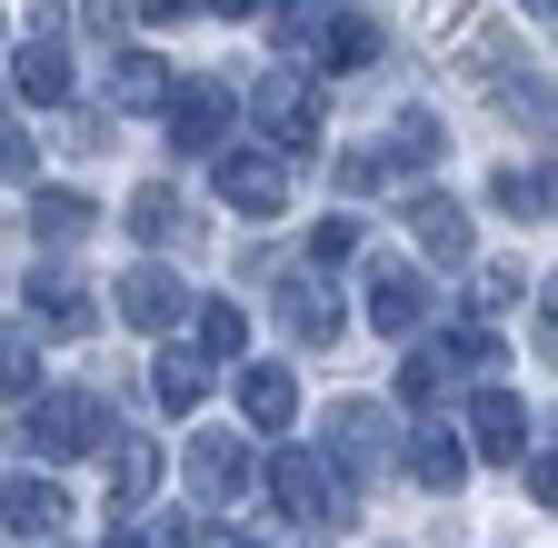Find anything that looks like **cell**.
Here are the masks:
<instances>
[{
    "mask_svg": "<svg viewBox=\"0 0 558 548\" xmlns=\"http://www.w3.org/2000/svg\"><path fill=\"white\" fill-rule=\"evenodd\" d=\"M269 499L290 519H310V528H349V519H360V489H349L319 449H279L269 459Z\"/></svg>",
    "mask_w": 558,
    "mask_h": 548,
    "instance_id": "1",
    "label": "cell"
},
{
    "mask_svg": "<svg viewBox=\"0 0 558 548\" xmlns=\"http://www.w3.org/2000/svg\"><path fill=\"white\" fill-rule=\"evenodd\" d=\"M209 180H220V210H240V220H279L290 210V160H279L269 141H220L209 150Z\"/></svg>",
    "mask_w": 558,
    "mask_h": 548,
    "instance_id": "2",
    "label": "cell"
},
{
    "mask_svg": "<svg viewBox=\"0 0 558 548\" xmlns=\"http://www.w3.org/2000/svg\"><path fill=\"white\" fill-rule=\"evenodd\" d=\"M21 449L31 459H90V449H110V409L90 399V389H60V399H40L31 389V419H21Z\"/></svg>",
    "mask_w": 558,
    "mask_h": 548,
    "instance_id": "3",
    "label": "cell"
},
{
    "mask_svg": "<svg viewBox=\"0 0 558 548\" xmlns=\"http://www.w3.org/2000/svg\"><path fill=\"white\" fill-rule=\"evenodd\" d=\"M389 409H369V399H339L329 419H319V459L339 468V478H369V468H389Z\"/></svg>",
    "mask_w": 558,
    "mask_h": 548,
    "instance_id": "4",
    "label": "cell"
},
{
    "mask_svg": "<svg viewBox=\"0 0 558 548\" xmlns=\"http://www.w3.org/2000/svg\"><path fill=\"white\" fill-rule=\"evenodd\" d=\"M230 120H240V100H230L220 81H170V90H160V130H170L180 150H199V160L230 141Z\"/></svg>",
    "mask_w": 558,
    "mask_h": 548,
    "instance_id": "5",
    "label": "cell"
},
{
    "mask_svg": "<svg viewBox=\"0 0 558 548\" xmlns=\"http://www.w3.org/2000/svg\"><path fill=\"white\" fill-rule=\"evenodd\" d=\"M250 120L269 130V150H319V90H310L300 71H269V81L250 90Z\"/></svg>",
    "mask_w": 558,
    "mask_h": 548,
    "instance_id": "6",
    "label": "cell"
},
{
    "mask_svg": "<svg viewBox=\"0 0 558 548\" xmlns=\"http://www.w3.org/2000/svg\"><path fill=\"white\" fill-rule=\"evenodd\" d=\"M180 478H190V499H209V509H230V499H250V478H259V459H250V449H240L230 429H209V439H190Z\"/></svg>",
    "mask_w": 558,
    "mask_h": 548,
    "instance_id": "7",
    "label": "cell"
},
{
    "mask_svg": "<svg viewBox=\"0 0 558 548\" xmlns=\"http://www.w3.org/2000/svg\"><path fill=\"white\" fill-rule=\"evenodd\" d=\"M399 220H409V240L429 249L439 269H459V259H469V210H459V199H439V190H409V199H399Z\"/></svg>",
    "mask_w": 558,
    "mask_h": 548,
    "instance_id": "8",
    "label": "cell"
},
{
    "mask_svg": "<svg viewBox=\"0 0 558 548\" xmlns=\"http://www.w3.org/2000/svg\"><path fill=\"white\" fill-rule=\"evenodd\" d=\"M21 290H31V319H40V329H60V339H81V329H90V280H81V269L40 259Z\"/></svg>",
    "mask_w": 558,
    "mask_h": 548,
    "instance_id": "9",
    "label": "cell"
},
{
    "mask_svg": "<svg viewBox=\"0 0 558 548\" xmlns=\"http://www.w3.org/2000/svg\"><path fill=\"white\" fill-rule=\"evenodd\" d=\"M120 319H130V329H180V319H190V290L170 280L160 259H130V280H120Z\"/></svg>",
    "mask_w": 558,
    "mask_h": 548,
    "instance_id": "10",
    "label": "cell"
},
{
    "mask_svg": "<svg viewBox=\"0 0 558 548\" xmlns=\"http://www.w3.org/2000/svg\"><path fill=\"white\" fill-rule=\"evenodd\" d=\"M360 290H369V319H379L389 339H409L418 319H429V290H418V269H409V259H369V280H360Z\"/></svg>",
    "mask_w": 558,
    "mask_h": 548,
    "instance_id": "11",
    "label": "cell"
},
{
    "mask_svg": "<svg viewBox=\"0 0 558 548\" xmlns=\"http://www.w3.org/2000/svg\"><path fill=\"white\" fill-rule=\"evenodd\" d=\"M279 319H290V339H300V350H329V339H339V300L319 290V269L279 280Z\"/></svg>",
    "mask_w": 558,
    "mask_h": 548,
    "instance_id": "12",
    "label": "cell"
},
{
    "mask_svg": "<svg viewBox=\"0 0 558 548\" xmlns=\"http://www.w3.org/2000/svg\"><path fill=\"white\" fill-rule=\"evenodd\" d=\"M240 419H250V429H290V419H300V379L269 369V360H250V369H240Z\"/></svg>",
    "mask_w": 558,
    "mask_h": 548,
    "instance_id": "13",
    "label": "cell"
},
{
    "mask_svg": "<svg viewBox=\"0 0 558 548\" xmlns=\"http://www.w3.org/2000/svg\"><path fill=\"white\" fill-rule=\"evenodd\" d=\"M0 528H21V538H60V528H70V489H50V478L0 489Z\"/></svg>",
    "mask_w": 558,
    "mask_h": 548,
    "instance_id": "14",
    "label": "cell"
},
{
    "mask_svg": "<svg viewBox=\"0 0 558 548\" xmlns=\"http://www.w3.org/2000/svg\"><path fill=\"white\" fill-rule=\"evenodd\" d=\"M469 439H478L488 459H519V449H529V409H519L509 389H478V399H469Z\"/></svg>",
    "mask_w": 558,
    "mask_h": 548,
    "instance_id": "15",
    "label": "cell"
},
{
    "mask_svg": "<svg viewBox=\"0 0 558 548\" xmlns=\"http://www.w3.org/2000/svg\"><path fill=\"white\" fill-rule=\"evenodd\" d=\"M11 90H21V100H40V110H50V100H70V50H60V40H21Z\"/></svg>",
    "mask_w": 558,
    "mask_h": 548,
    "instance_id": "16",
    "label": "cell"
},
{
    "mask_svg": "<svg viewBox=\"0 0 558 548\" xmlns=\"http://www.w3.org/2000/svg\"><path fill=\"white\" fill-rule=\"evenodd\" d=\"M439 150H449V130H439L429 110H399V120H389V141H379V160H389V180H399V170H429Z\"/></svg>",
    "mask_w": 558,
    "mask_h": 548,
    "instance_id": "17",
    "label": "cell"
},
{
    "mask_svg": "<svg viewBox=\"0 0 558 548\" xmlns=\"http://www.w3.org/2000/svg\"><path fill=\"white\" fill-rule=\"evenodd\" d=\"M90 220H100V210H90L81 190H40V199H31V230H40V249H81V240H90Z\"/></svg>",
    "mask_w": 558,
    "mask_h": 548,
    "instance_id": "18",
    "label": "cell"
},
{
    "mask_svg": "<svg viewBox=\"0 0 558 548\" xmlns=\"http://www.w3.org/2000/svg\"><path fill=\"white\" fill-rule=\"evenodd\" d=\"M310 60H329V71H369V60H379V21H369V11L319 21V50H310Z\"/></svg>",
    "mask_w": 558,
    "mask_h": 548,
    "instance_id": "19",
    "label": "cell"
},
{
    "mask_svg": "<svg viewBox=\"0 0 558 548\" xmlns=\"http://www.w3.org/2000/svg\"><path fill=\"white\" fill-rule=\"evenodd\" d=\"M110 449H120V459H110V499H120V509H140V499L160 489V468H170V459H160L150 439H110Z\"/></svg>",
    "mask_w": 558,
    "mask_h": 548,
    "instance_id": "20",
    "label": "cell"
},
{
    "mask_svg": "<svg viewBox=\"0 0 558 548\" xmlns=\"http://www.w3.org/2000/svg\"><path fill=\"white\" fill-rule=\"evenodd\" d=\"M409 478H418V489H459V478H469V449L449 429H418L409 439Z\"/></svg>",
    "mask_w": 558,
    "mask_h": 548,
    "instance_id": "21",
    "label": "cell"
},
{
    "mask_svg": "<svg viewBox=\"0 0 558 548\" xmlns=\"http://www.w3.org/2000/svg\"><path fill=\"white\" fill-rule=\"evenodd\" d=\"M170 71H160V50H120V71H110V100L120 110H160Z\"/></svg>",
    "mask_w": 558,
    "mask_h": 548,
    "instance_id": "22",
    "label": "cell"
},
{
    "mask_svg": "<svg viewBox=\"0 0 558 548\" xmlns=\"http://www.w3.org/2000/svg\"><path fill=\"white\" fill-rule=\"evenodd\" d=\"M199 350L209 360H240L250 350V309L240 300H199Z\"/></svg>",
    "mask_w": 558,
    "mask_h": 548,
    "instance_id": "23",
    "label": "cell"
},
{
    "mask_svg": "<svg viewBox=\"0 0 558 548\" xmlns=\"http://www.w3.org/2000/svg\"><path fill=\"white\" fill-rule=\"evenodd\" d=\"M199 399H209V360L160 350V409H199Z\"/></svg>",
    "mask_w": 558,
    "mask_h": 548,
    "instance_id": "24",
    "label": "cell"
},
{
    "mask_svg": "<svg viewBox=\"0 0 558 548\" xmlns=\"http://www.w3.org/2000/svg\"><path fill=\"white\" fill-rule=\"evenodd\" d=\"M120 220H130V240H170V230H180V199L150 180V190H130V210H120Z\"/></svg>",
    "mask_w": 558,
    "mask_h": 548,
    "instance_id": "25",
    "label": "cell"
},
{
    "mask_svg": "<svg viewBox=\"0 0 558 548\" xmlns=\"http://www.w3.org/2000/svg\"><path fill=\"white\" fill-rule=\"evenodd\" d=\"M0 389H11V399L40 389V339L31 329H0Z\"/></svg>",
    "mask_w": 558,
    "mask_h": 548,
    "instance_id": "26",
    "label": "cell"
},
{
    "mask_svg": "<svg viewBox=\"0 0 558 548\" xmlns=\"http://www.w3.org/2000/svg\"><path fill=\"white\" fill-rule=\"evenodd\" d=\"M499 210H519V220H548V160H538V170H499Z\"/></svg>",
    "mask_w": 558,
    "mask_h": 548,
    "instance_id": "27",
    "label": "cell"
},
{
    "mask_svg": "<svg viewBox=\"0 0 558 548\" xmlns=\"http://www.w3.org/2000/svg\"><path fill=\"white\" fill-rule=\"evenodd\" d=\"M439 389H449V360H439V350H418V360L399 369V399H409V409H429Z\"/></svg>",
    "mask_w": 558,
    "mask_h": 548,
    "instance_id": "28",
    "label": "cell"
},
{
    "mask_svg": "<svg viewBox=\"0 0 558 548\" xmlns=\"http://www.w3.org/2000/svg\"><path fill=\"white\" fill-rule=\"evenodd\" d=\"M519 290H529V280H519V269H509V259H488V269H478V290H469V300H478V309H509Z\"/></svg>",
    "mask_w": 558,
    "mask_h": 548,
    "instance_id": "29",
    "label": "cell"
},
{
    "mask_svg": "<svg viewBox=\"0 0 558 548\" xmlns=\"http://www.w3.org/2000/svg\"><path fill=\"white\" fill-rule=\"evenodd\" d=\"M459 360H469V369H499V339H488L478 319H469V329H449V369H459Z\"/></svg>",
    "mask_w": 558,
    "mask_h": 548,
    "instance_id": "30",
    "label": "cell"
},
{
    "mask_svg": "<svg viewBox=\"0 0 558 548\" xmlns=\"http://www.w3.org/2000/svg\"><path fill=\"white\" fill-rule=\"evenodd\" d=\"M310 249H319V269H339V259H360V220H319V240H310Z\"/></svg>",
    "mask_w": 558,
    "mask_h": 548,
    "instance_id": "31",
    "label": "cell"
},
{
    "mask_svg": "<svg viewBox=\"0 0 558 548\" xmlns=\"http://www.w3.org/2000/svg\"><path fill=\"white\" fill-rule=\"evenodd\" d=\"M0 180H31V141L21 130H0Z\"/></svg>",
    "mask_w": 558,
    "mask_h": 548,
    "instance_id": "32",
    "label": "cell"
},
{
    "mask_svg": "<svg viewBox=\"0 0 558 548\" xmlns=\"http://www.w3.org/2000/svg\"><path fill=\"white\" fill-rule=\"evenodd\" d=\"M180 548H250V538H230V528H199V519H190V538H180Z\"/></svg>",
    "mask_w": 558,
    "mask_h": 548,
    "instance_id": "33",
    "label": "cell"
},
{
    "mask_svg": "<svg viewBox=\"0 0 558 548\" xmlns=\"http://www.w3.org/2000/svg\"><path fill=\"white\" fill-rule=\"evenodd\" d=\"M81 11H90V31H120V0H81Z\"/></svg>",
    "mask_w": 558,
    "mask_h": 548,
    "instance_id": "34",
    "label": "cell"
},
{
    "mask_svg": "<svg viewBox=\"0 0 558 548\" xmlns=\"http://www.w3.org/2000/svg\"><path fill=\"white\" fill-rule=\"evenodd\" d=\"M199 11H220V21H250V11H259V0H199Z\"/></svg>",
    "mask_w": 558,
    "mask_h": 548,
    "instance_id": "35",
    "label": "cell"
},
{
    "mask_svg": "<svg viewBox=\"0 0 558 548\" xmlns=\"http://www.w3.org/2000/svg\"><path fill=\"white\" fill-rule=\"evenodd\" d=\"M529 11H538V21H548V0H529Z\"/></svg>",
    "mask_w": 558,
    "mask_h": 548,
    "instance_id": "36",
    "label": "cell"
},
{
    "mask_svg": "<svg viewBox=\"0 0 558 548\" xmlns=\"http://www.w3.org/2000/svg\"><path fill=\"white\" fill-rule=\"evenodd\" d=\"M110 548H140V538H110Z\"/></svg>",
    "mask_w": 558,
    "mask_h": 548,
    "instance_id": "37",
    "label": "cell"
}]
</instances>
